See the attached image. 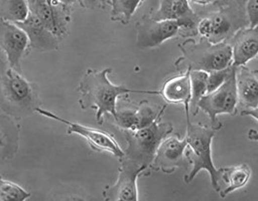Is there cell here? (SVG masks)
Wrapping results in <instances>:
<instances>
[{"label":"cell","mask_w":258,"mask_h":201,"mask_svg":"<svg viewBox=\"0 0 258 201\" xmlns=\"http://www.w3.org/2000/svg\"><path fill=\"white\" fill-rule=\"evenodd\" d=\"M242 116H250L255 121H257V109H244V111L241 113Z\"/></svg>","instance_id":"30"},{"label":"cell","mask_w":258,"mask_h":201,"mask_svg":"<svg viewBox=\"0 0 258 201\" xmlns=\"http://www.w3.org/2000/svg\"><path fill=\"white\" fill-rule=\"evenodd\" d=\"M29 46L26 32L15 23L0 19V49L10 67L21 72V60Z\"/></svg>","instance_id":"14"},{"label":"cell","mask_w":258,"mask_h":201,"mask_svg":"<svg viewBox=\"0 0 258 201\" xmlns=\"http://www.w3.org/2000/svg\"><path fill=\"white\" fill-rule=\"evenodd\" d=\"M176 21H156L144 17L137 25V46L141 50L152 49L178 35Z\"/></svg>","instance_id":"12"},{"label":"cell","mask_w":258,"mask_h":201,"mask_svg":"<svg viewBox=\"0 0 258 201\" xmlns=\"http://www.w3.org/2000/svg\"><path fill=\"white\" fill-rule=\"evenodd\" d=\"M182 56L175 61L178 70H200L210 73L232 65V50L228 41L213 44L201 37L198 42L188 38L178 44Z\"/></svg>","instance_id":"4"},{"label":"cell","mask_w":258,"mask_h":201,"mask_svg":"<svg viewBox=\"0 0 258 201\" xmlns=\"http://www.w3.org/2000/svg\"><path fill=\"white\" fill-rule=\"evenodd\" d=\"M142 2L143 0H111V21L128 25Z\"/></svg>","instance_id":"23"},{"label":"cell","mask_w":258,"mask_h":201,"mask_svg":"<svg viewBox=\"0 0 258 201\" xmlns=\"http://www.w3.org/2000/svg\"><path fill=\"white\" fill-rule=\"evenodd\" d=\"M232 50V65H246L257 57V28H243L237 30L228 40Z\"/></svg>","instance_id":"16"},{"label":"cell","mask_w":258,"mask_h":201,"mask_svg":"<svg viewBox=\"0 0 258 201\" xmlns=\"http://www.w3.org/2000/svg\"><path fill=\"white\" fill-rule=\"evenodd\" d=\"M62 3H64L66 5H68V6H70V5H72L73 3H75V2H77L78 0H60Z\"/></svg>","instance_id":"33"},{"label":"cell","mask_w":258,"mask_h":201,"mask_svg":"<svg viewBox=\"0 0 258 201\" xmlns=\"http://www.w3.org/2000/svg\"><path fill=\"white\" fill-rule=\"evenodd\" d=\"M40 104L37 87L0 59V112L20 120L35 112Z\"/></svg>","instance_id":"2"},{"label":"cell","mask_w":258,"mask_h":201,"mask_svg":"<svg viewBox=\"0 0 258 201\" xmlns=\"http://www.w3.org/2000/svg\"><path fill=\"white\" fill-rule=\"evenodd\" d=\"M191 1H193L194 3L200 4V5H208V4L214 3L215 0H191Z\"/></svg>","instance_id":"32"},{"label":"cell","mask_w":258,"mask_h":201,"mask_svg":"<svg viewBox=\"0 0 258 201\" xmlns=\"http://www.w3.org/2000/svg\"><path fill=\"white\" fill-rule=\"evenodd\" d=\"M30 192L18 184L5 180L0 175V201H24L30 197Z\"/></svg>","instance_id":"24"},{"label":"cell","mask_w":258,"mask_h":201,"mask_svg":"<svg viewBox=\"0 0 258 201\" xmlns=\"http://www.w3.org/2000/svg\"><path fill=\"white\" fill-rule=\"evenodd\" d=\"M186 157L188 163L192 165L191 171L184 176L185 183H191L198 173L205 170L211 177L212 187L219 192L220 176L215 166L212 154V143L216 132L221 130L222 126L207 127L201 124H193L186 121Z\"/></svg>","instance_id":"3"},{"label":"cell","mask_w":258,"mask_h":201,"mask_svg":"<svg viewBox=\"0 0 258 201\" xmlns=\"http://www.w3.org/2000/svg\"><path fill=\"white\" fill-rule=\"evenodd\" d=\"M118 179L114 185L106 186L102 191L105 201H138V178L148 168L142 166L130 158H119Z\"/></svg>","instance_id":"9"},{"label":"cell","mask_w":258,"mask_h":201,"mask_svg":"<svg viewBox=\"0 0 258 201\" xmlns=\"http://www.w3.org/2000/svg\"><path fill=\"white\" fill-rule=\"evenodd\" d=\"M156 21H176L182 37L197 35L198 15L190 6L189 0H159V8L150 16Z\"/></svg>","instance_id":"11"},{"label":"cell","mask_w":258,"mask_h":201,"mask_svg":"<svg viewBox=\"0 0 258 201\" xmlns=\"http://www.w3.org/2000/svg\"><path fill=\"white\" fill-rule=\"evenodd\" d=\"M190 70L181 73L178 76L169 79L162 89L159 90L160 95L170 104H182L184 106L186 121L190 120L189 117V102L191 97L190 88Z\"/></svg>","instance_id":"19"},{"label":"cell","mask_w":258,"mask_h":201,"mask_svg":"<svg viewBox=\"0 0 258 201\" xmlns=\"http://www.w3.org/2000/svg\"><path fill=\"white\" fill-rule=\"evenodd\" d=\"M35 112L43 117L48 118V119L57 121V122L66 125L68 127V129H67L68 134H70V135L77 134V135L81 136L82 138H84L86 140L87 143L89 144L91 149L94 151L101 152V153L106 152V153L113 155L115 158H117L125 157L124 150L122 149L120 144L116 141V139L111 134H109L105 131H102V130L86 127V126L78 124V123L68 121V120L63 119L62 117H59L51 111L45 110L41 107L36 108Z\"/></svg>","instance_id":"7"},{"label":"cell","mask_w":258,"mask_h":201,"mask_svg":"<svg viewBox=\"0 0 258 201\" xmlns=\"http://www.w3.org/2000/svg\"><path fill=\"white\" fill-rule=\"evenodd\" d=\"M247 26L246 20L219 8L218 11L200 18L197 24V34L211 43H220L228 41L237 30Z\"/></svg>","instance_id":"8"},{"label":"cell","mask_w":258,"mask_h":201,"mask_svg":"<svg viewBox=\"0 0 258 201\" xmlns=\"http://www.w3.org/2000/svg\"><path fill=\"white\" fill-rule=\"evenodd\" d=\"M15 24L26 32L29 46L32 49L39 52H51L58 49L59 39L36 16L30 12L25 21Z\"/></svg>","instance_id":"17"},{"label":"cell","mask_w":258,"mask_h":201,"mask_svg":"<svg viewBox=\"0 0 258 201\" xmlns=\"http://www.w3.org/2000/svg\"><path fill=\"white\" fill-rule=\"evenodd\" d=\"M236 70L237 67L232 66L227 80L223 85L214 91L205 94L198 103L199 110L209 116L212 126H223L217 120V116L222 114L236 115L238 106V95L236 86Z\"/></svg>","instance_id":"6"},{"label":"cell","mask_w":258,"mask_h":201,"mask_svg":"<svg viewBox=\"0 0 258 201\" xmlns=\"http://www.w3.org/2000/svg\"><path fill=\"white\" fill-rule=\"evenodd\" d=\"M244 14L249 28H257L258 0H247L244 7Z\"/></svg>","instance_id":"28"},{"label":"cell","mask_w":258,"mask_h":201,"mask_svg":"<svg viewBox=\"0 0 258 201\" xmlns=\"http://www.w3.org/2000/svg\"><path fill=\"white\" fill-rule=\"evenodd\" d=\"M16 130L8 116H0V155H9L11 146L18 139Z\"/></svg>","instance_id":"25"},{"label":"cell","mask_w":258,"mask_h":201,"mask_svg":"<svg viewBox=\"0 0 258 201\" xmlns=\"http://www.w3.org/2000/svg\"><path fill=\"white\" fill-rule=\"evenodd\" d=\"M236 86L238 103H240L244 109H257V70H251L246 67V65L237 67Z\"/></svg>","instance_id":"18"},{"label":"cell","mask_w":258,"mask_h":201,"mask_svg":"<svg viewBox=\"0 0 258 201\" xmlns=\"http://www.w3.org/2000/svg\"><path fill=\"white\" fill-rule=\"evenodd\" d=\"M29 12L36 16L58 39L69 32L72 22L69 6L60 0H27Z\"/></svg>","instance_id":"10"},{"label":"cell","mask_w":258,"mask_h":201,"mask_svg":"<svg viewBox=\"0 0 258 201\" xmlns=\"http://www.w3.org/2000/svg\"><path fill=\"white\" fill-rule=\"evenodd\" d=\"M111 68L102 70L88 69L82 77L78 91L81 95L79 99L80 107L85 110L94 108L97 111V122L102 125L105 114H110L114 118L117 112V100L120 96L130 93H148L160 95L159 90H145L131 88L123 85H114L108 78Z\"/></svg>","instance_id":"1"},{"label":"cell","mask_w":258,"mask_h":201,"mask_svg":"<svg viewBox=\"0 0 258 201\" xmlns=\"http://www.w3.org/2000/svg\"><path fill=\"white\" fill-rule=\"evenodd\" d=\"M190 88H191V97L189 102V112L192 116L197 115L199 113L198 103L202 97L207 94V81L208 73L200 70H190Z\"/></svg>","instance_id":"21"},{"label":"cell","mask_w":258,"mask_h":201,"mask_svg":"<svg viewBox=\"0 0 258 201\" xmlns=\"http://www.w3.org/2000/svg\"><path fill=\"white\" fill-rule=\"evenodd\" d=\"M248 139L252 141L257 140V131L256 130H250L248 131Z\"/></svg>","instance_id":"31"},{"label":"cell","mask_w":258,"mask_h":201,"mask_svg":"<svg viewBox=\"0 0 258 201\" xmlns=\"http://www.w3.org/2000/svg\"><path fill=\"white\" fill-rule=\"evenodd\" d=\"M220 179L225 184V188L219 191L221 197H225L231 192L243 188L247 185L251 177V169L247 164L221 167L218 169Z\"/></svg>","instance_id":"20"},{"label":"cell","mask_w":258,"mask_h":201,"mask_svg":"<svg viewBox=\"0 0 258 201\" xmlns=\"http://www.w3.org/2000/svg\"><path fill=\"white\" fill-rule=\"evenodd\" d=\"M29 15L27 0H0V19L20 23L25 21Z\"/></svg>","instance_id":"22"},{"label":"cell","mask_w":258,"mask_h":201,"mask_svg":"<svg viewBox=\"0 0 258 201\" xmlns=\"http://www.w3.org/2000/svg\"><path fill=\"white\" fill-rule=\"evenodd\" d=\"M231 65L227 68L221 69V70H216V71H212L208 73V81H207V93H210L212 91L218 88L221 85L224 84V82L227 80L229 76L230 72L232 70Z\"/></svg>","instance_id":"26"},{"label":"cell","mask_w":258,"mask_h":201,"mask_svg":"<svg viewBox=\"0 0 258 201\" xmlns=\"http://www.w3.org/2000/svg\"><path fill=\"white\" fill-rule=\"evenodd\" d=\"M166 107L167 106L165 105L156 111L147 101L144 100L140 104V107L137 110L117 109L114 117L115 124L120 130L125 131L142 130L150 126L155 121L162 119V116L166 111Z\"/></svg>","instance_id":"15"},{"label":"cell","mask_w":258,"mask_h":201,"mask_svg":"<svg viewBox=\"0 0 258 201\" xmlns=\"http://www.w3.org/2000/svg\"><path fill=\"white\" fill-rule=\"evenodd\" d=\"M160 121L161 119L142 130L126 131L127 148L124 150L126 158L150 168L158 146L173 131L172 125L163 124Z\"/></svg>","instance_id":"5"},{"label":"cell","mask_w":258,"mask_h":201,"mask_svg":"<svg viewBox=\"0 0 258 201\" xmlns=\"http://www.w3.org/2000/svg\"><path fill=\"white\" fill-rule=\"evenodd\" d=\"M186 139H180L178 135H168L158 146L154 159L150 168L167 174L174 172L180 166L188 163L185 151Z\"/></svg>","instance_id":"13"},{"label":"cell","mask_w":258,"mask_h":201,"mask_svg":"<svg viewBox=\"0 0 258 201\" xmlns=\"http://www.w3.org/2000/svg\"><path fill=\"white\" fill-rule=\"evenodd\" d=\"M108 0H81V4L85 8L93 9L98 6H103Z\"/></svg>","instance_id":"29"},{"label":"cell","mask_w":258,"mask_h":201,"mask_svg":"<svg viewBox=\"0 0 258 201\" xmlns=\"http://www.w3.org/2000/svg\"><path fill=\"white\" fill-rule=\"evenodd\" d=\"M246 1L247 0H217V4L220 9L227 10L230 13L246 20L244 14Z\"/></svg>","instance_id":"27"}]
</instances>
